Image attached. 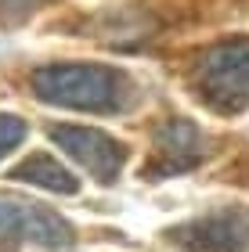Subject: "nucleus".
<instances>
[{
  "label": "nucleus",
  "mask_w": 249,
  "mask_h": 252,
  "mask_svg": "<svg viewBox=\"0 0 249 252\" xmlns=\"http://www.w3.org/2000/svg\"><path fill=\"white\" fill-rule=\"evenodd\" d=\"M11 177L26 180V184H36L43 191H54V194H76L80 191V180L47 152H36V155H29L26 162H18L11 169Z\"/></svg>",
  "instance_id": "obj_7"
},
{
  "label": "nucleus",
  "mask_w": 249,
  "mask_h": 252,
  "mask_svg": "<svg viewBox=\"0 0 249 252\" xmlns=\"http://www.w3.org/2000/svg\"><path fill=\"white\" fill-rule=\"evenodd\" d=\"M33 94L47 105L76 112H127L138 97V87L123 68L62 62L33 72Z\"/></svg>",
  "instance_id": "obj_1"
},
{
  "label": "nucleus",
  "mask_w": 249,
  "mask_h": 252,
  "mask_svg": "<svg viewBox=\"0 0 249 252\" xmlns=\"http://www.w3.org/2000/svg\"><path fill=\"white\" fill-rule=\"evenodd\" d=\"M51 141L62 148L65 155L72 158V162H80L90 177L98 180V184H112L123 166H127V144L116 141V137H108L105 130H98V126H51Z\"/></svg>",
  "instance_id": "obj_4"
},
{
  "label": "nucleus",
  "mask_w": 249,
  "mask_h": 252,
  "mask_svg": "<svg viewBox=\"0 0 249 252\" xmlns=\"http://www.w3.org/2000/svg\"><path fill=\"white\" fill-rule=\"evenodd\" d=\"M155 158H152V173H180L191 169L202 158V133L188 119H166L152 137Z\"/></svg>",
  "instance_id": "obj_6"
},
{
  "label": "nucleus",
  "mask_w": 249,
  "mask_h": 252,
  "mask_svg": "<svg viewBox=\"0 0 249 252\" xmlns=\"http://www.w3.org/2000/svg\"><path fill=\"white\" fill-rule=\"evenodd\" d=\"M0 242H29L40 249H69L72 227L54 209L18 194H0Z\"/></svg>",
  "instance_id": "obj_3"
},
{
  "label": "nucleus",
  "mask_w": 249,
  "mask_h": 252,
  "mask_svg": "<svg viewBox=\"0 0 249 252\" xmlns=\"http://www.w3.org/2000/svg\"><path fill=\"white\" fill-rule=\"evenodd\" d=\"M174 238L188 252H246L249 249V209H217L177 227Z\"/></svg>",
  "instance_id": "obj_5"
},
{
  "label": "nucleus",
  "mask_w": 249,
  "mask_h": 252,
  "mask_svg": "<svg viewBox=\"0 0 249 252\" xmlns=\"http://www.w3.org/2000/svg\"><path fill=\"white\" fill-rule=\"evenodd\" d=\"M195 94L217 112H242L249 105V36L220 40L199 54L191 68Z\"/></svg>",
  "instance_id": "obj_2"
},
{
  "label": "nucleus",
  "mask_w": 249,
  "mask_h": 252,
  "mask_svg": "<svg viewBox=\"0 0 249 252\" xmlns=\"http://www.w3.org/2000/svg\"><path fill=\"white\" fill-rule=\"evenodd\" d=\"M22 141H26V123L11 112H0V158L11 155Z\"/></svg>",
  "instance_id": "obj_8"
}]
</instances>
